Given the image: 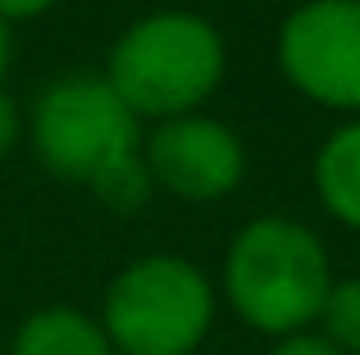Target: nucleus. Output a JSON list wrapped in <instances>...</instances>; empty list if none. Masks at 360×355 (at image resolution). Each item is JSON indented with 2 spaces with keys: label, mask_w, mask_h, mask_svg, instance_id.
Returning <instances> with one entry per match:
<instances>
[{
  "label": "nucleus",
  "mask_w": 360,
  "mask_h": 355,
  "mask_svg": "<svg viewBox=\"0 0 360 355\" xmlns=\"http://www.w3.org/2000/svg\"><path fill=\"white\" fill-rule=\"evenodd\" d=\"M141 164L150 173V187L205 205L242 187L246 146L229 123L192 109L178 119H160L155 133L141 142Z\"/></svg>",
  "instance_id": "nucleus-6"
},
{
  "label": "nucleus",
  "mask_w": 360,
  "mask_h": 355,
  "mask_svg": "<svg viewBox=\"0 0 360 355\" xmlns=\"http://www.w3.org/2000/svg\"><path fill=\"white\" fill-rule=\"evenodd\" d=\"M319 333L342 355H360V278H342L328 287V301L319 310Z\"/></svg>",
  "instance_id": "nucleus-9"
},
{
  "label": "nucleus",
  "mask_w": 360,
  "mask_h": 355,
  "mask_svg": "<svg viewBox=\"0 0 360 355\" xmlns=\"http://www.w3.org/2000/svg\"><path fill=\"white\" fill-rule=\"evenodd\" d=\"M333 287L328 250L306 223L260 214L233 237L224 255V292L242 323L269 337H288L310 323Z\"/></svg>",
  "instance_id": "nucleus-3"
},
{
  "label": "nucleus",
  "mask_w": 360,
  "mask_h": 355,
  "mask_svg": "<svg viewBox=\"0 0 360 355\" xmlns=\"http://www.w3.org/2000/svg\"><path fill=\"white\" fill-rule=\"evenodd\" d=\"M23 137V114H18V100L0 87V155H9Z\"/></svg>",
  "instance_id": "nucleus-11"
},
{
  "label": "nucleus",
  "mask_w": 360,
  "mask_h": 355,
  "mask_svg": "<svg viewBox=\"0 0 360 355\" xmlns=\"http://www.w3.org/2000/svg\"><path fill=\"white\" fill-rule=\"evenodd\" d=\"M32 151L55 178L87 187L115 210H137L150 196L141 164V119L101 73L55 78L32 105Z\"/></svg>",
  "instance_id": "nucleus-1"
},
{
  "label": "nucleus",
  "mask_w": 360,
  "mask_h": 355,
  "mask_svg": "<svg viewBox=\"0 0 360 355\" xmlns=\"http://www.w3.org/2000/svg\"><path fill=\"white\" fill-rule=\"evenodd\" d=\"M229 51L210 18L192 9H160L123 27L101 78L137 119H178L219 91Z\"/></svg>",
  "instance_id": "nucleus-2"
},
{
  "label": "nucleus",
  "mask_w": 360,
  "mask_h": 355,
  "mask_svg": "<svg viewBox=\"0 0 360 355\" xmlns=\"http://www.w3.org/2000/svg\"><path fill=\"white\" fill-rule=\"evenodd\" d=\"M0 355H9V351H5V347H0Z\"/></svg>",
  "instance_id": "nucleus-14"
},
{
  "label": "nucleus",
  "mask_w": 360,
  "mask_h": 355,
  "mask_svg": "<svg viewBox=\"0 0 360 355\" xmlns=\"http://www.w3.org/2000/svg\"><path fill=\"white\" fill-rule=\"evenodd\" d=\"M9 355H115L101 319L73 305H46L18 323Z\"/></svg>",
  "instance_id": "nucleus-7"
},
{
  "label": "nucleus",
  "mask_w": 360,
  "mask_h": 355,
  "mask_svg": "<svg viewBox=\"0 0 360 355\" xmlns=\"http://www.w3.org/2000/svg\"><path fill=\"white\" fill-rule=\"evenodd\" d=\"M269 355H342V351H338L333 342L324 337V333L301 328V333H288V337H278V347H274Z\"/></svg>",
  "instance_id": "nucleus-10"
},
{
  "label": "nucleus",
  "mask_w": 360,
  "mask_h": 355,
  "mask_svg": "<svg viewBox=\"0 0 360 355\" xmlns=\"http://www.w3.org/2000/svg\"><path fill=\"white\" fill-rule=\"evenodd\" d=\"M278 69L306 100L360 114V0H297L278 27Z\"/></svg>",
  "instance_id": "nucleus-5"
},
{
  "label": "nucleus",
  "mask_w": 360,
  "mask_h": 355,
  "mask_svg": "<svg viewBox=\"0 0 360 355\" xmlns=\"http://www.w3.org/2000/svg\"><path fill=\"white\" fill-rule=\"evenodd\" d=\"M9 55H14V36H9V23L0 18V78H5V69H9Z\"/></svg>",
  "instance_id": "nucleus-13"
},
{
  "label": "nucleus",
  "mask_w": 360,
  "mask_h": 355,
  "mask_svg": "<svg viewBox=\"0 0 360 355\" xmlns=\"http://www.w3.org/2000/svg\"><path fill=\"white\" fill-rule=\"evenodd\" d=\"M214 323V287L183 255H141L105 292L101 328L115 355H192Z\"/></svg>",
  "instance_id": "nucleus-4"
},
{
  "label": "nucleus",
  "mask_w": 360,
  "mask_h": 355,
  "mask_svg": "<svg viewBox=\"0 0 360 355\" xmlns=\"http://www.w3.org/2000/svg\"><path fill=\"white\" fill-rule=\"evenodd\" d=\"M60 0H0V18L18 23V18H41L46 9H55Z\"/></svg>",
  "instance_id": "nucleus-12"
},
{
  "label": "nucleus",
  "mask_w": 360,
  "mask_h": 355,
  "mask_svg": "<svg viewBox=\"0 0 360 355\" xmlns=\"http://www.w3.org/2000/svg\"><path fill=\"white\" fill-rule=\"evenodd\" d=\"M315 192L342 228L360 232V119L342 123L315 155Z\"/></svg>",
  "instance_id": "nucleus-8"
}]
</instances>
